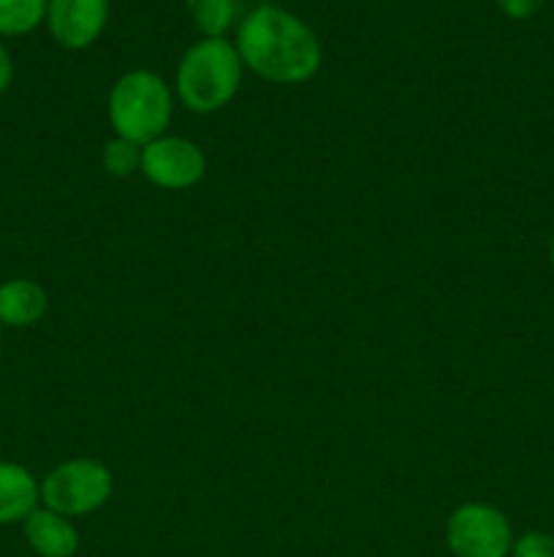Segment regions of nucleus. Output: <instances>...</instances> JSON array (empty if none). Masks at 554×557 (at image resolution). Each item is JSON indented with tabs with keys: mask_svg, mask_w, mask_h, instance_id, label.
Masks as SVG:
<instances>
[{
	"mask_svg": "<svg viewBox=\"0 0 554 557\" xmlns=\"http://www.w3.org/2000/svg\"><path fill=\"white\" fill-rule=\"evenodd\" d=\"M49 0H0V38L30 36L47 22Z\"/></svg>",
	"mask_w": 554,
	"mask_h": 557,
	"instance_id": "obj_11",
	"label": "nucleus"
},
{
	"mask_svg": "<svg viewBox=\"0 0 554 557\" xmlns=\"http://www.w3.org/2000/svg\"><path fill=\"white\" fill-rule=\"evenodd\" d=\"M101 163L112 177H130V174L141 172V145L114 136L103 145Z\"/></svg>",
	"mask_w": 554,
	"mask_h": 557,
	"instance_id": "obj_13",
	"label": "nucleus"
},
{
	"mask_svg": "<svg viewBox=\"0 0 554 557\" xmlns=\"http://www.w3.org/2000/svg\"><path fill=\"white\" fill-rule=\"evenodd\" d=\"M234 47L244 69L275 85H304L324 63V47L313 27L272 3L259 5L239 22Z\"/></svg>",
	"mask_w": 554,
	"mask_h": 557,
	"instance_id": "obj_1",
	"label": "nucleus"
},
{
	"mask_svg": "<svg viewBox=\"0 0 554 557\" xmlns=\"http://www.w3.org/2000/svg\"><path fill=\"white\" fill-rule=\"evenodd\" d=\"M500 11H503L508 20H530L541 11L543 0H494Z\"/></svg>",
	"mask_w": 554,
	"mask_h": 557,
	"instance_id": "obj_15",
	"label": "nucleus"
},
{
	"mask_svg": "<svg viewBox=\"0 0 554 557\" xmlns=\"http://www.w3.org/2000/svg\"><path fill=\"white\" fill-rule=\"evenodd\" d=\"M445 547L454 557H511L514 528L498 506L467 500L445 520Z\"/></svg>",
	"mask_w": 554,
	"mask_h": 557,
	"instance_id": "obj_5",
	"label": "nucleus"
},
{
	"mask_svg": "<svg viewBox=\"0 0 554 557\" xmlns=\"http://www.w3.org/2000/svg\"><path fill=\"white\" fill-rule=\"evenodd\" d=\"M244 65L228 38H199L185 49L174 74V92L193 114L221 112L242 85Z\"/></svg>",
	"mask_w": 554,
	"mask_h": 557,
	"instance_id": "obj_2",
	"label": "nucleus"
},
{
	"mask_svg": "<svg viewBox=\"0 0 554 557\" xmlns=\"http://www.w3.org/2000/svg\"><path fill=\"white\" fill-rule=\"evenodd\" d=\"M38 484H41V504L68 520L92 515L106 506L114 493L112 471L92 457L60 462Z\"/></svg>",
	"mask_w": 554,
	"mask_h": 557,
	"instance_id": "obj_4",
	"label": "nucleus"
},
{
	"mask_svg": "<svg viewBox=\"0 0 554 557\" xmlns=\"http://www.w3.org/2000/svg\"><path fill=\"white\" fill-rule=\"evenodd\" d=\"M14 82V60H11V52L5 49V44L0 41V96L11 87Z\"/></svg>",
	"mask_w": 554,
	"mask_h": 557,
	"instance_id": "obj_16",
	"label": "nucleus"
},
{
	"mask_svg": "<svg viewBox=\"0 0 554 557\" xmlns=\"http://www.w3.org/2000/svg\"><path fill=\"white\" fill-rule=\"evenodd\" d=\"M141 174L161 190H188L206 174V156L185 136L163 134L141 147Z\"/></svg>",
	"mask_w": 554,
	"mask_h": 557,
	"instance_id": "obj_6",
	"label": "nucleus"
},
{
	"mask_svg": "<svg viewBox=\"0 0 554 557\" xmlns=\"http://www.w3.org/2000/svg\"><path fill=\"white\" fill-rule=\"evenodd\" d=\"M0 346H3V326H0Z\"/></svg>",
	"mask_w": 554,
	"mask_h": 557,
	"instance_id": "obj_18",
	"label": "nucleus"
},
{
	"mask_svg": "<svg viewBox=\"0 0 554 557\" xmlns=\"http://www.w3.org/2000/svg\"><path fill=\"white\" fill-rule=\"evenodd\" d=\"M106 112L114 136L144 147L166 134L174 114V92L155 71L134 69L112 85Z\"/></svg>",
	"mask_w": 554,
	"mask_h": 557,
	"instance_id": "obj_3",
	"label": "nucleus"
},
{
	"mask_svg": "<svg viewBox=\"0 0 554 557\" xmlns=\"http://www.w3.org/2000/svg\"><path fill=\"white\" fill-rule=\"evenodd\" d=\"M41 504V484L20 462L0 460V528L25 522Z\"/></svg>",
	"mask_w": 554,
	"mask_h": 557,
	"instance_id": "obj_10",
	"label": "nucleus"
},
{
	"mask_svg": "<svg viewBox=\"0 0 554 557\" xmlns=\"http://www.w3.org/2000/svg\"><path fill=\"white\" fill-rule=\"evenodd\" d=\"M511 557H554V533L527 531L514 539Z\"/></svg>",
	"mask_w": 554,
	"mask_h": 557,
	"instance_id": "obj_14",
	"label": "nucleus"
},
{
	"mask_svg": "<svg viewBox=\"0 0 554 557\" xmlns=\"http://www.w3.org/2000/svg\"><path fill=\"white\" fill-rule=\"evenodd\" d=\"M549 264H552V270H554V237H552V243H549Z\"/></svg>",
	"mask_w": 554,
	"mask_h": 557,
	"instance_id": "obj_17",
	"label": "nucleus"
},
{
	"mask_svg": "<svg viewBox=\"0 0 554 557\" xmlns=\"http://www.w3.org/2000/svg\"><path fill=\"white\" fill-rule=\"evenodd\" d=\"M109 0H49L47 27L63 49L92 47L106 30Z\"/></svg>",
	"mask_w": 554,
	"mask_h": 557,
	"instance_id": "obj_7",
	"label": "nucleus"
},
{
	"mask_svg": "<svg viewBox=\"0 0 554 557\" xmlns=\"http://www.w3.org/2000/svg\"><path fill=\"white\" fill-rule=\"evenodd\" d=\"M22 533H25L27 547L38 557H76L79 553V531L68 517L58 515V511L38 506L25 522H22Z\"/></svg>",
	"mask_w": 554,
	"mask_h": 557,
	"instance_id": "obj_8",
	"label": "nucleus"
},
{
	"mask_svg": "<svg viewBox=\"0 0 554 557\" xmlns=\"http://www.w3.org/2000/svg\"><path fill=\"white\" fill-rule=\"evenodd\" d=\"M49 297L30 277H11L0 283V326L30 330L47 315Z\"/></svg>",
	"mask_w": 554,
	"mask_h": 557,
	"instance_id": "obj_9",
	"label": "nucleus"
},
{
	"mask_svg": "<svg viewBox=\"0 0 554 557\" xmlns=\"http://www.w3.org/2000/svg\"><path fill=\"white\" fill-rule=\"evenodd\" d=\"M201 38H226L237 20V0H188Z\"/></svg>",
	"mask_w": 554,
	"mask_h": 557,
	"instance_id": "obj_12",
	"label": "nucleus"
}]
</instances>
